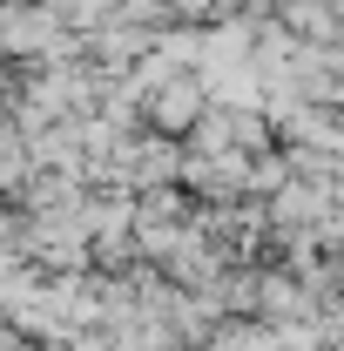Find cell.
<instances>
[{"label": "cell", "instance_id": "cell-1", "mask_svg": "<svg viewBox=\"0 0 344 351\" xmlns=\"http://www.w3.org/2000/svg\"><path fill=\"white\" fill-rule=\"evenodd\" d=\"M149 115H156V129H162V135H182L196 115H203V82H169V88H156Z\"/></svg>", "mask_w": 344, "mask_h": 351}]
</instances>
